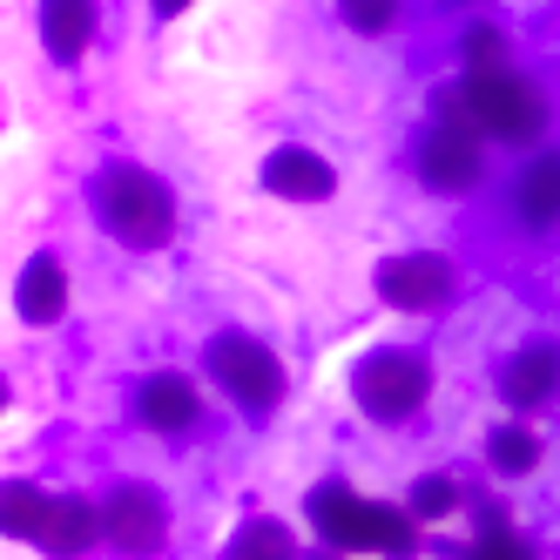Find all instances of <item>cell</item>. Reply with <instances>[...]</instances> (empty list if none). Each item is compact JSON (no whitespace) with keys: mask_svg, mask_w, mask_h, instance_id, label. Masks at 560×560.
<instances>
[{"mask_svg":"<svg viewBox=\"0 0 560 560\" xmlns=\"http://www.w3.org/2000/svg\"><path fill=\"white\" fill-rule=\"evenodd\" d=\"M89 210H95V223L115 236L122 250H136V257H149V250H170L176 244V189L155 176V170H142V163H102L95 176H89Z\"/></svg>","mask_w":560,"mask_h":560,"instance_id":"1","label":"cell"},{"mask_svg":"<svg viewBox=\"0 0 560 560\" xmlns=\"http://www.w3.org/2000/svg\"><path fill=\"white\" fill-rule=\"evenodd\" d=\"M459 95L472 108V129L493 149H540L553 129V95L534 74H520L513 61L506 68H459Z\"/></svg>","mask_w":560,"mask_h":560,"instance_id":"2","label":"cell"},{"mask_svg":"<svg viewBox=\"0 0 560 560\" xmlns=\"http://www.w3.org/2000/svg\"><path fill=\"white\" fill-rule=\"evenodd\" d=\"M311 527L325 534V547H345V553H412L419 547V513L412 506H385V500H365L325 479L311 487Z\"/></svg>","mask_w":560,"mask_h":560,"instance_id":"3","label":"cell"},{"mask_svg":"<svg viewBox=\"0 0 560 560\" xmlns=\"http://www.w3.org/2000/svg\"><path fill=\"white\" fill-rule=\"evenodd\" d=\"M203 372L244 419H270L291 392V372L257 331H210L203 338Z\"/></svg>","mask_w":560,"mask_h":560,"instance_id":"4","label":"cell"},{"mask_svg":"<svg viewBox=\"0 0 560 560\" xmlns=\"http://www.w3.org/2000/svg\"><path fill=\"white\" fill-rule=\"evenodd\" d=\"M351 398L372 425H406L432 398V358L412 345H378L351 365Z\"/></svg>","mask_w":560,"mask_h":560,"instance_id":"5","label":"cell"},{"mask_svg":"<svg viewBox=\"0 0 560 560\" xmlns=\"http://www.w3.org/2000/svg\"><path fill=\"white\" fill-rule=\"evenodd\" d=\"M487 136L479 129H459V122H432L419 129V149H412V170L432 196H472L479 183H487Z\"/></svg>","mask_w":560,"mask_h":560,"instance_id":"6","label":"cell"},{"mask_svg":"<svg viewBox=\"0 0 560 560\" xmlns=\"http://www.w3.org/2000/svg\"><path fill=\"white\" fill-rule=\"evenodd\" d=\"M372 291L378 304L406 311V317H425V311H446L459 298V264L446 250H398L372 270Z\"/></svg>","mask_w":560,"mask_h":560,"instance_id":"7","label":"cell"},{"mask_svg":"<svg viewBox=\"0 0 560 560\" xmlns=\"http://www.w3.org/2000/svg\"><path fill=\"white\" fill-rule=\"evenodd\" d=\"M102 534L115 553H155L170 540V500L155 487H142V479H122L102 500Z\"/></svg>","mask_w":560,"mask_h":560,"instance_id":"8","label":"cell"},{"mask_svg":"<svg viewBox=\"0 0 560 560\" xmlns=\"http://www.w3.org/2000/svg\"><path fill=\"white\" fill-rule=\"evenodd\" d=\"M500 406L520 419H540L560 406V345L553 338H527L500 365Z\"/></svg>","mask_w":560,"mask_h":560,"instance_id":"9","label":"cell"},{"mask_svg":"<svg viewBox=\"0 0 560 560\" xmlns=\"http://www.w3.org/2000/svg\"><path fill=\"white\" fill-rule=\"evenodd\" d=\"M506 217L527 236H553L560 230V149H527V163L506 183Z\"/></svg>","mask_w":560,"mask_h":560,"instance_id":"10","label":"cell"},{"mask_svg":"<svg viewBox=\"0 0 560 560\" xmlns=\"http://www.w3.org/2000/svg\"><path fill=\"white\" fill-rule=\"evenodd\" d=\"M257 176H264L270 196H284V203H331L338 196V163L317 155V149H304V142H277Z\"/></svg>","mask_w":560,"mask_h":560,"instance_id":"11","label":"cell"},{"mask_svg":"<svg viewBox=\"0 0 560 560\" xmlns=\"http://www.w3.org/2000/svg\"><path fill=\"white\" fill-rule=\"evenodd\" d=\"M136 419L149 432H163V439H183V432L203 425V385L189 372H149L136 385Z\"/></svg>","mask_w":560,"mask_h":560,"instance_id":"12","label":"cell"},{"mask_svg":"<svg viewBox=\"0 0 560 560\" xmlns=\"http://www.w3.org/2000/svg\"><path fill=\"white\" fill-rule=\"evenodd\" d=\"M68 298H74L68 264H61L55 250H34V257L21 264V277H14V311H21V325H34V331L61 325V317H68Z\"/></svg>","mask_w":560,"mask_h":560,"instance_id":"13","label":"cell"},{"mask_svg":"<svg viewBox=\"0 0 560 560\" xmlns=\"http://www.w3.org/2000/svg\"><path fill=\"white\" fill-rule=\"evenodd\" d=\"M95 27H102V8L95 0H42V48L74 68L89 48H95Z\"/></svg>","mask_w":560,"mask_h":560,"instance_id":"14","label":"cell"},{"mask_svg":"<svg viewBox=\"0 0 560 560\" xmlns=\"http://www.w3.org/2000/svg\"><path fill=\"white\" fill-rule=\"evenodd\" d=\"M102 540H108V534H102V500L55 493L48 527H42V540H34V547H48V553H89V547H102Z\"/></svg>","mask_w":560,"mask_h":560,"instance_id":"15","label":"cell"},{"mask_svg":"<svg viewBox=\"0 0 560 560\" xmlns=\"http://www.w3.org/2000/svg\"><path fill=\"white\" fill-rule=\"evenodd\" d=\"M540 459H547V439L534 432V419H506V425H493L487 432V466L500 472V479H527V472H540Z\"/></svg>","mask_w":560,"mask_h":560,"instance_id":"16","label":"cell"},{"mask_svg":"<svg viewBox=\"0 0 560 560\" xmlns=\"http://www.w3.org/2000/svg\"><path fill=\"white\" fill-rule=\"evenodd\" d=\"M48 506H55L48 487H34V479H8V487H0V534H8V540H42Z\"/></svg>","mask_w":560,"mask_h":560,"instance_id":"17","label":"cell"},{"mask_svg":"<svg viewBox=\"0 0 560 560\" xmlns=\"http://www.w3.org/2000/svg\"><path fill=\"white\" fill-rule=\"evenodd\" d=\"M338 21L365 42H385V34L406 27V0H338Z\"/></svg>","mask_w":560,"mask_h":560,"instance_id":"18","label":"cell"},{"mask_svg":"<svg viewBox=\"0 0 560 560\" xmlns=\"http://www.w3.org/2000/svg\"><path fill=\"white\" fill-rule=\"evenodd\" d=\"M406 506L419 513V527H425V520H453V513L466 506V487H459L453 472H425V479H412Z\"/></svg>","mask_w":560,"mask_h":560,"instance_id":"19","label":"cell"},{"mask_svg":"<svg viewBox=\"0 0 560 560\" xmlns=\"http://www.w3.org/2000/svg\"><path fill=\"white\" fill-rule=\"evenodd\" d=\"M291 547H298V534L284 527V520L257 513V520H244V527H236V540H230V560H250V553H291Z\"/></svg>","mask_w":560,"mask_h":560,"instance_id":"20","label":"cell"},{"mask_svg":"<svg viewBox=\"0 0 560 560\" xmlns=\"http://www.w3.org/2000/svg\"><path fill=\"white\" fill-rule=\"evenodd\" d=\"M506 61H513V48H506V34L493 21H472L459 34V68H506Z\"/></svg>","mask_w":560,"mask_h":560,"instance_id":"21","label":"cell"},{"mask_svg":"<svg viewBox=\"0 0 560 560\" xmlns=\"http://www.w3.org/2000/svg\"><path fill=\"white\" fill-rule=\"evenodd\" d=\"M472 547H479V553H527V540H520V534L506 527V513H500V506H487V513H479V534H472Z\"/></svg>","mask_w":560,"mask_h":560,"instance_id":"22","label":"cell"},{"mask_svg":"<svg viewBox=\"0 0 560 560\" xmlns=\"http://www.w3.org/2000/svg\"><path fill=\"white\" fill-rule=\"evenodd\" d=\"M149 8H155V21H176V14H189V8H196V0H149Z\"/></svg>","mask_w":560,"mask_h":560,"instance_id":"23","label":"cell"}]
</instances>
